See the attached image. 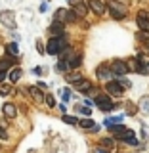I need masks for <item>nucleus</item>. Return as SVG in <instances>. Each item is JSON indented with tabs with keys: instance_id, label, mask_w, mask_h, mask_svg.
<instances>
[{
	"instance_id": "423d86ee",
	"label": "nucleus",
	"mask_w": 149,
	"mask_h": 153,
	"mask_svg": "<svg viewBox=\"0 0 149 153\" xmlns=\"http://www.w3.org/2000/svg\"><path fill=\"white\" fill-rule=\"evenodd\" d=\"M69 4L73 6V10H75V13H76V16L84 17L86 13H88V8H86V4L82 2V0H69Z\"/></svg>"
},
{
	"instance_id": "2f4dec72",
	"label": "nucleus",
	"mask_w": 149,
	"mask_h": 153,
	"mask_svg": "<svg viewBox=\"0 0 149 153\" xmlns=\"http://www.w3.org/2000/svg\"><path fill=\"white\" fill-rule=\"evenodd\" d=\"M0 138H2V140H8V132L4 130L2 126H0Z\"/></svg>"
},
{
	"instance_id": "393cba45",
	"label": "nucleus",
	"mask_w": 149,
	"mask_h": 153,
	"mask_svg": "<svg viewBox=\"0 0 149 153\" xmlns=\"http://www.w3.org/2000/svg\"><path fill=\"white\" fill-rule=\"evenodd\" d=\"M44 102L48 103V107H56V98L52 94H44Z\"/></svg>"
},
{
	"instance_id": "9d476101",
	"label": "nucleus",
	"mask_w": 149,
	"mask_h": 153,
	"mask_svg": "<svg viewBox=\"0 0 149 153\" xmlns=\"http://www.w3.org/2000/svg\"><path fill=\"white\" fill-rule=\"evenodd\" d=\"M96 75H98V79H113V76H117V75H113V71L107 65H99L96 69Z\"/></svg>"
},
{
	"instance_id": "a211bd4d",
	"label": "nucleus",
	"mask_w": 149,
	"mask_h": 153,
	"mask_svg": "<svg viewBox=\"0 0 149 153\" xmlns=\"http://www.w3.org/2000/svg\"><path fill=\"white\" fill-rule=\"evenodd\" d=\"M111 130H113V134H115V138H122V134L126 132L128 128H126V126H122V124L119 123V124H113V126H111Z\"/></svg>"
},
{
	"instance_id": "4c0bfd02",
	"label": "nucleus",
	"mask_w": 149,
	"mask_h": 153,
	"mask_svg": "<svg viewBox=\"0 0 149 153\" xmlns=\"http://www.w3.org/2000/svg\"><path fill=\"white\" fill-rule=\"evenodd\" d=\"M4 79H6V73H2V71H0V82H2Z\"/></svg>"
},
{
	"instance_id": "473e14b6",
	"label": "nucleus",
	"mask_w": 149,
	"mask_h": 153,
	"mask_svg": "<svg viewBox=\"0 0 149 153\" xmlns=\"http://www.w3.org/2000/svg\"><path fill=\"white\" fill-rule=\"evenodd\" d=\"M36 50L40 52V54H44V46H42V42H40V40L36 42Z\"/></svg>"
},
{
	"instance_id": "0eeeda50",
	"label": "nucleus",
	"mask_w": 149,
	"mask_h": 153,
	"mask_svg": "<svg viewBox=\"0 0 149 153\" xmlns=\"http://www.w3.org/2000/svg\"><path fill=\"white\" fill-rule=\"evenodd\" d=\"M136 23H138V27H140V31L149 33V13L140 12V13H138V17H136Z\"/></svg>"
},
{
	"instance_id": "c756f323",
	"label": "nucleus",
	"mask_w": 149,
	"mask_h": 153,
	"mask_svg": "<svg viewBox=\"0 0 149 153\" xmlns=\"http://www.w3.org/2000/svg\"><path fill=\"white\" fill-rule=\"evenodd\" d=\"M63 121H65L67 124H76V123H79L75 117H71V115H63Z\"/></svg>"
},
{
	"instance_id": "9b49d317",
	"label": "nucleus",
	"mask_w": 149,
	"mask_h": 153,
	"mask_svg": "<svg viewBox=\"0 0 149 153\" xmlns=\"http://www.w3.org/2000/svg\"><path fill=\"white\" fill-rule=\"evenodd\" d=\"M2 113H4V117H6V119H16L17 109H16V105H13V103H4Z\"/></svg>"
},
{
	"instance_id": "dca6fc26",
	"label": "nucleus",
	"mask_w": 149,
	"mask_h": 153,
	"mask_svg": "<svg viewBox=\"0 0 149 153\" xmlns=\"http://www.w3.org/2000/svg\"><path fill=\"white\" fill-rule=\"evenodd\" d=\"M21 75H23V71L19 69V67H13L12 71H10V75H8V79H10V82H17L19 79H21Z\"/></svg>"
},
{
	"instance_id": "20e7f679",
	"label": "nucleus",
	"mask_w": 149,
	"mask_h": 153,
	"mask_svg": "<svg viewBox=\"0 0 149 153\" xmlns=\"http://www.w3.org/2000/svg\"><path fill=\"white\" fill-rule=\"evenodd\" d=\"M109 69L113 71V75H117L115 79H119V76H122V75H126L128 73V67H126V61H122V59H115L111 67Z\"/></svg>"
},
{
	"instance_id": "6e6552de",
	"label": "nucleus",
	"mask_w": 149,
	"mask_h": 153,
	"mask_svg": "<svg viewBox=\"0 0 149 153\" xmlns=\"http://www.w3.org/2000/svg\"><path fill=\"white\" fill-rule=\"evenodd\" d=\"M29 94L33 96V100H35L36 103H40V102H44V92H42V88H38V86H29Z\"/></svg>"
},
{
	"instance_id": "ddd939ff",
	"label": "nucleus",
	"mask_w": 149,
	"mask_h": 153,
	"mask_svg": "<svg viewBox=\"0 0 149 153\" xmlns=\"http://www.w3.org/2000/svg\"><path fill=\"white\" fill-rule=\"evenodd\" d=\"M50 33H52V36H61L63 35V23L54 19V23L50 25Z\"/></svg>"
},
{
	"instance_id": "e433bc0d",
	"label": "nucleus",
	"mask_w": 149,
	"mask_h": 153,
	"mask_svg": "<svg viewBox=\"0 0 149 153\" xmlns=\"http://www.w3.org/2000/svg\"><path fill=\"white\" fill-rule=\"evenodd\" d=\"M59 109H61V113H63V115H65V111H67V107H65V103H61V105H59Z\"/></svg>"
},
{
	"instance_id": "4468645a",
	"label": "nucleus",
	"mask_w": 149,
	"mask_h": 153,
	"mask_svg": "<svg viewBox=\"0 0 149 153\" xmlns=\"http://www.w3.org/2000/svg\"><path fill=\"white\" fill-rule=\"evenodd\" d=\"M75 88L79 90V92H86V90H90L92 88V82H90V80H86V79H80L79 82H75Z\"/></svg>"
},
{
	"instance_id": "f257e3e1",
	"label": "nucleus",
	"mask_w": 149,
	"mask_h": 153,
	"mask_svg": "<svg viewBox=\"0 0 149 153\" xmlns=\"http://www.w3.org/2000/svg\"><path fill=\"white\" fill-rule=\"evenodd\" d=\"M67 46V38L61 35V36H52L50 40H48V44H46V54H50V56H57L61 50Z\"/></svg>"
},
{
	"instance_id": "5701e85b",
	"label": "nucleus",
	"mask_w": 149,
	"mask_h": 153,
	"mask_svg": "<svg viewBox=\"0 0 149 153\" xmlns=\"http://www.w3.org/2000/svg\"><path fill=\"white\" fill-rule=\"evenodd\" d=\"M76 124H80V126H82V128H86V130H90V128L94 126V121H92V119H90V117H86V119H82V121H79Z\"/></svg>"
},
{
	"instance_id": "f3484780",
	"label": "nucleus",
	"mask_w": 149,
	"mask_h": 153,
	"mask_svg": "<svg viewBox=\"0 0 149 153\" xmlns=\"http://www.w3.org/2000/svg\"><path fill=\"white\" fill-rule=\"evenodd\" d=\"M12 65H13V57H12V56H8V57H4V59H0V71H2V73H6V71H8Z\"/></svg>"
},
{
	"instance_id": "aec40b11",
	"label": "nucleus",
	"mask_w": 149,
	"mask_h": 153,
	"mask_svg": "<svg viewBox=\"0 0 149 153\" xmlns=\"http://www.w3.org/2000/svg\"><path fill=\"white\" fill-rule=\"evenodd\" d=\"M6 52H8V56L16 57V56H19V46L16 44V42H10V44L6 46Z\"/></svg>"
},
{
	"instance_id": "7c9ffc66",
	"label": "nucleus",
	"mask_w": 149,
	"mask_h": 153,
	"mask_svg": "<svg viewBox=\"0 0 149 153\" xmlns=\"http://www.w3.org/2000/svg\"><path fill=\"white\" fill-rule=\"evenodd\" d=\"M84 94H86V96H98L99 92H98V90H96V88H94V86H92V88H90V90H86V92H84Z\"/></svg>"
},
{
	"instance_id": "f03ea898",
	"label": "nucleus",
	"mask_w": 149,
	"mask_h": 153,
	"mask_svg": "<svg viewBox=\"0 0 149 153\" xmlns=\"http://www.w3.org/2000/svg\"><path fill=\"white\" fill-rule=\"evenodd\" d=\"M109 10V13H111L113 19H124V16H126V6L124 4H121L119 0H107V6H105Z\"/></svg>"
},
{
	"instance_id": "6ab92c4d",
	"label": "nucleus",
	"mask_w": 149,
	"mask_h": 153,
	"mask_svg": "<svg viewBox=\"0 0 149 153\" xmlns=\"http://www.w3.org/2000/svg\"><path fill=\"white\" fill-rule=\"evenodd\" d=\"M67 13H69V10H65V8H59V10H56V16H54V19L56 21H67Z\"/></svg>"
},
{
	"instance_id": "412c9836",
	"label": "nucleus",
	"mask_w": 149,
	"mask_h": 153,
	"mask_svg": "<svg viewBox=\"0 0 149 153\" xmlns=\"http://www.w3.org/2000/svg\"><path fill=\"white\" fill-rule=\"evenodd\" d=\"M138 107H140L145 115H149V96H143L140 100V105H138Z\"/></svg>"
},
{
	"instance_id": "c9c22d12",
	"label": "nucleus",
	"mask_w": 149,
	"mask_h": 153,
	"mask_svg": "<svg viewBox=\"0 0 149 153\" xmlns=\"http://www.w3.org/2000/svg\"><path fill=\"white\" fill-rule=\"evenodd\" d=\"M96 153H109V151L105 149V147H98V149H96Z\"/></svg>"
},
{
	"instance_id": "4be33fe9",
	"label": "nucleus",
	"mask_w": 149,
	"mask_h": 153,
	"mask_svg": "<svg viewBox=\"0 0 149 153\" xmlns=\"http://www.w3.org/2000/svg\"><path fill=\"white\" fill-rule=\"evenodd\" d=\"M65 79H67V82H73V84H75V82H79L80 79H84V76L80 75V73H69Z\"/></svg>"
},
{
	"instance_id": "1a4fd4ad",
	"label": "nucleus",
	"mask_w": 149,
	"mask_h": 153,
	"mask_svg": "<svg viewBox=\"0 0 149 153\" xmlns=\"http://www.w3.org/2000/svg\"><path fill=\"white\" fill-rule=\"evenodd\" d=\"M90 8H92V12L96 13V16H103L105 10H107L102 0H90Z\"/></svg>"
},
{
	"instance_id": "f8f14e48",
	"label": "nucleus",
	"mask_w": 149,
	"mask_h": 153,
	"mask_svg": "<svg viewBox=\"0 0 149 153\" xmlns=\"http://www.w3.org/2000/svg\"><path fill=\"white\" fill-rule=\"evenodd\" d=\"M126 67H128V71H136V73H143V65H142V61L140 59H128L126 61Z\"/></svg>"
},
{
	"instance_id": "b1692460",
	"label": "nucleus",
	"mask_w": 149,
	"mask_h": 153,
	"mask_svg": "<svg viewBox=\"0 0 149 153\" xmlns=\"http://www.w3.org/2000/svg\"><path fill=\"white\" fill-rule=\"evenodd\" d=\"M138 113V105H134L132 102L126 103V115H136Z\"/></svg>"
},
{
	"instance_id": "a878e982",
	"label": "nucleus",
	"mask_w": 149,
	"mask_h": 153,
	"mask_svg": "<svg viewBox=\"0 0 149 153\" xmlns=\"http://www.w3.org/2000/svg\"><path fill=\"white\" fill-rule=\"evenodd\" d=\"M98 107L102 109V111H111V109H113V102H111V100H109V102H103V103H99Z\"/></svg>"
},
{
	"instance_id": "58836bf2",
	"label": "nucleus",
	"mask_w": 149,
	"mask_h": 153,
	"mask_svg": "<svg viewBox=\"0 0 149 153\" xmlns=\"http://www.w3.org/2000/svg\"><path fill=\"white\" fill-rule=\"evenodd\" d=\"M145 52L149 54V40H145Z\"/></svg>"
},
{
	"instance_id": "c85d7f7f",
	"label": "nucleus",
	"mask_w": 149,
	"mask_h": 153,
	"mask_svg": "<svg viewBox=\"0 0 149 153\" xmlns=\"http://www.w3.org/2000/svg\"><path fill=\"white\" fill-rule=\"evenodd\" d=\"M61 92H63V94H61V98H63V102H69V100H71V90H69V88H63Z\"/></svg>"
},
{
	"instance_id": "39448f33",
	"label": "nucleus",
	"mask_w": 149,
	"mask_h": 153,
	"mask_svg": "<svg viewBox=\"0 0 149 153\" xmlns=\"http://www.w3.org/2000/svg\"><path fill=\"white\" fill-rule=\"evenodd\" d=\"M105 88H107L109 96H115V98H121V96L124 94V88H122V84H121V82H113V80H109Z\"/></svg>"
},
{
	"instance_id": "2eb2a0df",
	"label": "nucleus",
	"mask_w": 149,
	"mask_h": 153,
	"mask_svg": "<svg viewBox=\"0 0 149 153\" xmlns=\"http://www.w3.org/2000/svg\"><path fill=\"white\" fill-rule=\"evenodd\" d=\"M121 140H124L126 143H130V146H138V140H136V134H134V130H126L122 134Z\"/></svg>"
},
{
	"instance_id": "bb28decb",
	"label": "nucleus",
	"mask_w": 149,
	"mask_h": 153,
	"mask_svg": "<svg viewBox=\"0 0 149 153\" xmlns=\"http://www.w3.org/2000/svg\"><path fill=\"white\" fill-rule=\"evenodd\" d=\"M76 111H79V113H82V115H86V117H90L92 109H90V107H82V105H76Z\"/></svg>"
},
{
	"instance_id": "72a5a7b5",
	"label": "nucleus",
	"mask_w": 149,
	"mask_h": 153,
	"mask_svg": "<svg viewBox=\"0 0 149 153\" xmlns=\"http://www.w3.org/2000/svg\"><path fill=\"white\" fill-rule=\"evenodd\" d=\"M142 65H143V73H149V63H145V61H142Z\"/></svg>"
},
{
	"instance_id": "cd10ccee",
	"label": "nucleus",
	"mask_w": 149,
	"mask_h": 153,
	"mask_svg": "<svg viewBox=\"0 0 149 153\" xmlns=\"http://www.w3.org/2000/svg\"><path fill=\"white\" fill-rule=\"evenodd\" d=\"M102 147H115V142L111 138H103L102 140Z\"/></svg>"
},
{
	"instance_id": "f704fd0d",
	"label": "nucleus",
	"mask_w": 149,
	"mask_h": 153,
	"mask_svg": "<svg viewBox=\"0 0 149 153\" xmlns=\"http://www.w3.org/2000/svg\"><path fill=\"white\" fill-rule=\"evenodd\" d=\"M33 73H35V75H40L42 73V67H35V69H33Z\"/></svg>"
},
{
	"instance_id": "7ed1b4c3",
	"label": "nucleus",
	"mask_w": 149,
	"mask_h": 153,
	"mask_svg": "<svg viewBox=\"0 0 149 153\" xmlns=\"http://www.w3.org/2000/svg\"><path fill=\"white\" fill-rule=\"evenodd\" d=\"M0 23H2L4 27H8V29H16L17 27L16 13L10 12V10H2V12H0Z\"/></svg>"
}]
</instances>
